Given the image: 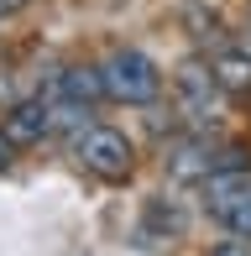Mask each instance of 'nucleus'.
Returning a JSON list of instances; mask_svg holds the SVG:
<instances>
[{"label": "nucleus", "instance_id": "obj_2", "mask_svg": "<svg viewBox=\"0 0 251 256\" xmlns=\"http://www.w3.org/2000/svg\"><path fill=\"white\" fill-rule=\"evenodd\" d=\"M74 152L78 162H84L94 178H131V168H136V152H131V142H126L120 131H110V126H84L78 131V142H74Z\"/></svg>", "mask_w": 251, "mask_h": 256}, {"label": "nucleus", "instance_id": "obj_8", "mask_svg": "<svg viewBox=\"0 0 251 256\" xmlns=\"http://www.w3.org/2000/svg\"><path fill=\"white\" fill-rule=\"evenodd\" d=\"M58 89H63L68 100H78V104L105 100V78H100V68H68V74L58 78Z\"/></svg>", "mask_w": 251, "mask_h": 256}, {"label": "nucleus", "instance_id": "obj_7", "mask_svg": "<svg viewBox=\"0 0 251 256\" xmlns=\"http://www.w3.org/2000/svg\"><path fill=\"white\" fill-rule=\"evenodd\" d=\"M210 214L220 220L230 236L251 240V183H241V188H230V194H220V199H210Z\"/></svg>", "mask_w": 251, "mask_h": 256}, {"label": "nucleus", "instance_id": "obj_11", "mask_svg": "<svg viewBox=\"0 0 251 256\" xmlns=\"http://www.w3.org/2000/svg\"><path fill=\"white\" fill-rule=\"evenodd\" d=\"M21 6H26V0H0V21H6V16H16Z\"/></svg>", "mask_w": 251, "mask_h": 256}, {"label": "nucleus", "instance_id": "obj_1", "mask_svg": "<svg viewBox=\"0 0 251 256\" xmlns=\"http://www.w3.org/2000/svg\"><path fill=\"white\" fill-rule=\"evenodd\" d=\"M100 78H105V100H120V104H152L162 94V74L146 52L136 48H116L100 63Z\"/></svg>", "mask_w": 251, "mask_h": 256}, {"label": "nucleus", "instance_id": "obj_12", "mask_svg": "<svg viewBox=\"0 0 251 256\" xmlns=\"http://www.w3.org/2000/svg\"><path fill=\"white\" fill-rule=\"evenodd\" d=\"M241 48H246V52H251V32H246V37H241Z\"/></svg>", "mask_w": 251, "mask_h": 256}, {"label": "nucleus", "instance_id": "obj_9", "mask_svg": "<svg viewBox=\"0 0 251 256\" xmlns=\"http://www.w3.org/2000/svg\"><path fill=\"white\" fill-rule=\"evenodd\" d=\"M210 256H251V246H246V240H220Z\"/></svg>", "mask_w": 251, "mask_h": 256}, {"label": "nucleus", "instance_id": "obj_4", "mask_svg": "<svg viewBox=\"0 0 251 256\" xmlns=\"http://www.w3.org/2000/svg\"><path fill=\"white\" fill-rule=\"evenodd\" d=\"M214 74H210V63H199V58H188L184 68H178V94H184V110L194 115V120H210V100H214Z\"/></svg>", "mask_w": 251, "mask_h": 256}, {"label": "nucleus", "instance_id": "obj_3", "mask_svg": "<svg viewBox=\"0 0 251 256\" xmlns=\"http://www.w3.org/2000/svg\"><path fill=\"white\" fill-rule=\"evenodd\" d=\"M0 126H6V136H10L16 146H37L42 136L52 131V104H48V100H16Z\"/></svg>", "mask_w": 251, "mask_h": 256}, {"label": "nucleus", "instance_id": "obj_5", "mask_svg": "<svg viewBox=\"0 0 251 256\" xmlns=\"http://www.w3.org/2000/svg\"><path fill=\"white\" fill-rule=\"evenodd\" d=\"M168 172H173L178 183H204L214 172V152L204 136H188V142H178L173 152H168Z\"/></svg>", "mask_w": 251, "mask_h": 256}, {"label": "nucleus", "instance_id": "obj_6", "mask_svg": "<svg viewBox=\"0 0 251 256\" xmlns=\"http://www.w3.org/2000/svg\"><path fill=\"white\" fill-rule=\"evenodd\" d=\"M210 74L225 94H251V52L246 48H220L210 58Z\"/></svg>", "mask_w": 251, "mask_h": 256}, {"label": "nucleus", "instance_id": "obj_10", "mask_svg": "<svg viewBox=\"0 0 251 256\" xmlns=\"http://www.w3.org/2000/svg\"><path fill=\"white\" fill-rule=\"evenodd\" d=\"M10 157H16V142H10V136H6V126H0V172L10 168Z\"/></svg>", "mask_w": 251, "mask_h": 256}]
</instances>
